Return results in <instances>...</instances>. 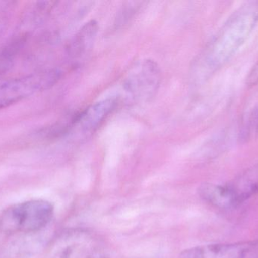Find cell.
Wrapping results in <instances>:
<instances>
[{"label":"cell","mask_w":258,"mask_h":258,"mask_svg":"<svg viewBox=\"0 0 258 258\" xmlns=\"http://www.w3.org/2000/svg\"><path fill=\"white\" fill-rule=\"evenodd\" d=\"M119 103L116 97L107 98L94 103L71 120L70 127L78 133V137L92 136L102 125L107 117L115 110Z\"/></svg>","instance_id":"obj_7"},{"label":"cell","mask_w":258,"mask_h":258,"mask_svg":"<svg viewBox=\"0 0 258 258\" xmlns=\"http://www.w3.org/2000/svg\"><path fill=\"white\" fill-rule=\"evenodd\" d=\"M52 86V76L48 71L9 80L0 85V109L12 106Z\"/></svg>","instance_id":"obj_5"},{"label":"cell","mask_w":258,"mask_h":258,"mask_svg":"<svg viewBox=\"0 0 258 258\" xmlns=\"http://www.w3.org/2000/svg\"><path fill=\"white\" fill-rule=\"evenodd\" d=\"M54 206L42 199L9 206L0 214V235L15 236L42 232L52 220Z\"/></svg>","instance_id":"obj_2"},{"label":"cell","mask_w":258,"mask_h":258,"mask_svg":"<svg viewBox=\"0 0 258 258\" xmlns=\"http://www.w3.org/2000/svg\"><path fill=\"white\" fill-rule=\"evenodd\" d=\"M98 32V24L95 20L86 22L73 39L68 48V56L74 65L85 62L92 51Z\"/></svg>","instance_id":"obj_8"},{"label":"cell","mask_w":258,"mask_h":258,"mask_svg":"<svg viewBox=\"0 0 258 258\" xmlns=\"http://www.w3.org/2000/svg\"><path fill=\"white\" fill-rule=\"evenodd\" d=\"M141 5H142V3H138V2L128 3V6H125L119 14V18L117 19L118 24H123L127 22L128 19L133 16L135 12H136L141 8Z\"/></svg>","instance_id":"obj_10"},{"label":"cell","mask_w":258,"mask_h":258,"mask_svg":"<svg viewBox=\"0 0 258 258\" xmlns=\"http://www.w3.org/2000/svg\"><path fill=\"white\" fill-rule=\"evenodd\" d=\"M258 20V2L247 3L229 20L208 51L211 68L224 64L248 37Z\"/></svg>","instance_id":"obj_1"},{"label":"cell","mask_w":258,"mask_h":258,"mask_svg":"<svg viewBox=\"0 0 258 258\" xmlns=\"http://www.w3.org/2000/svg\"><path fill=\"white\" fill-rule=\"evenodd\" d=\"M247 83L250 86H254L258 83V64L253 68L247 78Z\"/></svg>","instance_id":"obj_11"},{"label":"cell","mask_w":258,"mask_h":258,"mask_svg":"<svg viewBox=\"0 0 258 258\" xmlns=\"http://www.w3.org/2000/svg\"><path fill=\"white\" fill-rule=\"evenodd\" d=\"M43 246L40 233L21 235L0 251V258H31Z\"/></svg>","instance_id":"obj_9"},{"label":"cell","mask_w":258,"mask_h":258,"mask_svg":"<svg viewBox=\"0 0 258 258\" xmlns=\"http://www.w3.org/2000/svg\"><path fill=\"white\" fill-rule=\"evenodd\" d=\"M161 78L157 63L146 59L138 62L129 71L123 81V89L127 97L135 102H147L157 92Z\"/></svg>","instance_id":"obj_3"},{"label":"cell","mask_w":258,"mask_h":258,"mask_svg":"<svg viewBox=\"0 0 258 258\" xmlns=\"http://www.w3.org/2000/svg\"><path fill=\"white\" fill-rule=\"evenodd\" d=\"M198 192L208 204L220 209H230L255 195L258 192V182L237 185L204 183L200 186Z\"/></svg>","instance_id":"obj_4"},{"label":"cell","mask_w":258,"mask_h":258,"mask_svg":"<svg viewBox=\"0 0 258 258\" xmlns=\"http://www.w3.org/2000/svg\"><path fill=\"white\" fill-rule=\"evenodd\" d=\"M180 258H258V241L194 247L182 251Z\"/></svg>","instance_id":"obj_6"}]
</instances>
